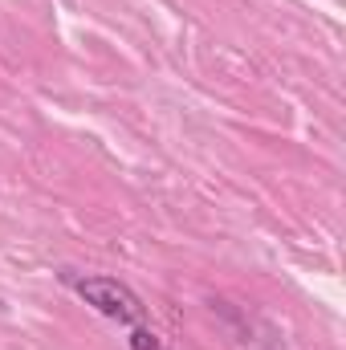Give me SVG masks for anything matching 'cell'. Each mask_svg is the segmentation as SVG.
Listing matches in <instances>:
<instances>
[{"label": "cell", "instance_id": "1", "mask_svg": "<svg viewBox=\"0 0 346 350\" xmlns=\"http://www.w3.org/2000/svg\"><path fill=\"white\" fill-rule=\"evenodd\" d=\"M66 281L74 285V293L86 301L90 310H98V314L110 318V322L139 326L143 314H147V306L139 301V293H135L131 285H122L118 277H74V273H66Z\"/></svg>", "mask_w": 346, "mask_h": 350}, {"label": "cell", "instance_id": "2", "mask_svg": "<svg viewBox=\"0 0 346 350\" xmlns=\"http://www.w3.org/2000/svg\"><path fill=\"white\" fill-rule=\"evenodd\" d=\"M131 350H163V342H159V334H151L147 326H135V330H131Z\"/></svg>", "mask_w": 346, "mask_h": 350}]
</instances>
